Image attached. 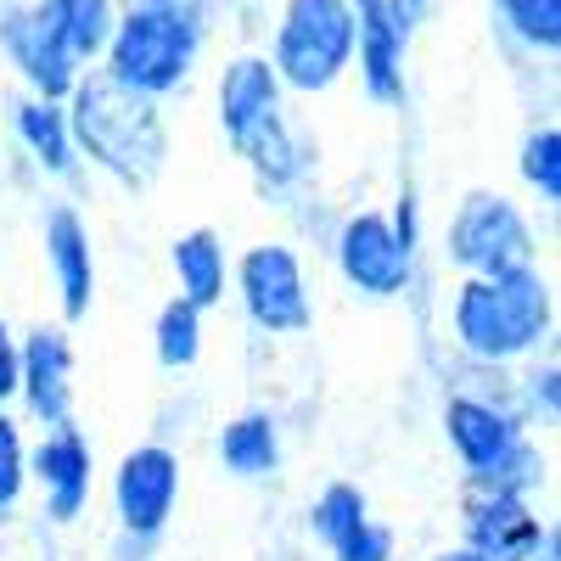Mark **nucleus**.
<instances>
[{
	"label": "nucleus",
	"instance_id": "1a4fd4ad",
	"mask_svg": "<svg viewBox=\"0 0 561 561\" xmlns=\"http://www.w3.org/2000/svg\"><path fill=\"white\" fill-rule=\"evenodd\" d=\"M354 7V68L370 107H404L410 96V39L421 12L404 0H348Z\"/></svg>",
	"mask_w": 561,
	"mask_h": 561
},
{
	"label": "nucleus",
	"instance_id": "bb28decb",
	"mask_svg": "<svg viewBox=\"0 0 561 561\" xmlns=\"http://www.w3.org/2000/svg\"><path fill=\"white\" fill-rule=\"evenodd\" d=\"M523 365L528 370L517 377V404L528 415V427H556L561 421V365H556V354L545 348V354H534Z\"/></svg>",
	"mask_w": 561,
	"mask_h": 561
},
{
	"label": "nucleus",
	"instance_id": "a878e982",
	"mask_svg": "<svg viewBox=\"0 0 561 561\" xmlns=\"http://www.w3.org/2000/svg\"><path fill=\"white\" fill-rule=\"evenodd\" d=\"M517 174H523V185L545 203V208H556L561 203V129L545 118V124H534L528 135H523V152H517Z\"/></svg>",
	"mask_w": 561,
	"mask_h": 561
},
{
	"label": "nucleus",
	"instance_id": "393cba45",
	"mask_svg": "<svg viewBox=\"0 0 561 561\" xmlns=\"http://www.w3.org/2000/svg\"><path fill=\"white\" fill-rule=\"evenodd\" d=\"M365 517H370V500H365L359 483H325V489L309 500V534H314V545H325V550H332L343 534H354Z\"/></svg>",
	"mask_w": 561,
	"mask_h": 561
},
{
	"label": "nucleus",
	"instance_id": "2eb2a0df",
	"mask_svg": "<svg viewBox=\"0 0 561 561\" xmlns=\"http://www.w3.org/2000/svg\"><path fill=\"white\" fill-rule=\"evenodd\" d=\"M545 517L539 505L523 494H500V489H460V545H472L489 561H528Z\"/></svg>",
	"mask_w": 561,
	"mask_h": 561
},
{
	"label": "nucleus",
	"instance_id": "c756f323",
	"mask_svg": "<svg viewBox=\"0 0 561 561\" xmlns=\"http://www.w3.org/2000/svg\"><path fill=\"white\" fill-rule=\"evenodd\" d=\"M388 225H393V237H399V248H404V253H415V248H421V197H415V185H404V192L393 197Z\"/></svg>",
	"mask_w": 561,
	"mask_h": 561
},
{
	"label": "nucleus",
	"instance_id": "7c9ffc66",
	"mask_svg": "<svg viewBox=\"0 0 561 561\" xmlns=\"http://www.w3.org/2000/svg\"><path fill=\"white\" fill-rule=\"evenodd\" d=\"M0 404H18V332L0 314Z\"/></svg>",
	"mask_w": 561,
	"mask_h": 561
},
{
	"label": "nucleus",
	"instance_id": "ddd939ff",
	"mask_svg": "<svg viewBox=\"0 0 561 561\" xmlns=\"http://www.w3.org/2000/svg\"><path fill=\"white\" fill-rule=\"evenodd\" d=\"M18 404L34 427L73 415V337L68 325H28L18 337Z\"/></svg>",
	"mask_w": 561,
	"mask_h": 561
},
{
	"label": "nucleus",
	"instance_id": "412c9836",
	"mask_svg": "<svg viewBox=\"0 0 561 561\" xmlns=\"http://www.w3.org/2000/svg\"><path fill=\"white\" fill-rule=\"evenodd\" d=\"M45 12H51V23L68 39V51L84 68L102 62L107 39H113V23H118V0H45Z\"/></svg>",
	"mask_w": 561,
	"mask_h": 561
},
{
	"label": "nucleus",
	"instance_id": "9d476101",
	"mask_svg": "<svg viewBox=\"0 0 561 561\" xmlns=\"http://www.w3.org/2000/svg\"><path fill=\"white\" fill-rule=\"evenodd\" d=\"M0 57L12 62L28 96L45 102H62L73 79L84 73V62L68 51L62 28L45 12V0H0Z\"/></svg>",
	"mask_w": 561,
	"mask_h": 561
},
{
	"label": "nucleus",
	"instance_id": "6ab92c4d",
	"mask_svg": "<svg viewBox=\"0 0 561 561\" xmlns=\"http://www.w3.org/2000/svg\"><path fill=\"white\" fill-rule=\"evenodd\" d=\"M169 270H174V293L185 304H197L203 314L230 298V253H225V237L208 225L180 230L169 242Z\"/></svg>",
	"mask_w": 561,
	"mask_h": 561
},
{
	"label": "nucleus",
	"instance_id": "4be33fe9",
	"mask_svg": "<svg viewBox=\"0 0 561 561\" xmlns=\"http://www.w3.org/2000/svg\"><path fill=\"white\" fill-rule=\"evenodd\" d=\"M489 12L505 28V39H517L528 57L556 62V51H561V0H489Z\"/></svg>",
	"mask_w": 561,
	"mask_h": 561
},
{
	"label": "nucleus",
	"instance_id": "20e7f679",
	"mask_svg": "<svg viewBox=\"0 0 561 561\" xmlns=\"http://www.w3.org/2000/svg\"><path fill=\"white\" fill-rule=\"evenodd\" d=\"M264 57L287 96L337 90L354 68V7L348 0H280Z\"/></svg>",
	"mask_w": 561,
	"mask_h": 561
},
{
	"label": "nucleus",
	"instance_id": "2f4dec72",
	"mask_svg": "<svg viewBox=\"0 0 561 561\" xmlns=\"http://www.w3.org/2000/svg\"><path fill=\"white\" fill-rule=\"evenodd\" d=\"M152 556H158V539H152V534H124V528H118L113 561H152Z\"/></svg>",
	"mask_w": 561,
	"mask_h": 561
},
{
	"label": "nucleus",
	"instance_id": "f03ea898",
	"mask_svg": "<svg viewBox=\"0 0 561 561\" xmlns=\"http://www.w3.org/2000/svg\"><path fill=\"white\" fill-rule=\"evenodd\" d=\"M556 337V287L539 264L460 275L449 293V343L478 365H523Z\"/></svg>",
	"mask_w": 561,
	"mask_h": 561
},
{
	"label": "nucleus",
	"instance_id": "6e6552de",
	"mask_svg": "<svg viewBox=\"0 0 561 561\" xmlns=\"http://www.w3.org/2000/svg\"><path fill=\"white\" fill-rule=\"evenodd\" d=\"M332 264L343 287L365 304H393L415 287V253L399 248L382 208H354L332 230Z\"/></svg>",
	"mask_w": 561,
	"mask_h": 561
},
{
	"label": "nucleus",
	"instance_id": "f3484780",
	"mask_svg": "<svg viewBox=\"0 0 561 561\" xmlns=\"http://www.w3.org/2000/svg\"><path fill=\"white\" fill-rule=\"evenodd\" d=\"M248 169H253V185L264 197H293L304 192V185L314 180V163H320V147L287 118V113H275L264 129L248 135V147L237 152Z\"/></svg>",
	"mask_w": 561,
	"mask_h": 561
},
{
	"label": "nucleus",
	"instance_id": "a211bd4d",
	"mask_svg": "<svg viewBox=\"0 0 561 561\" xmlns=\"http://www.w3.org/2000/svg\"><path fill=\"white\" fill-rule=\"evenodd\" d=\"M12 135L18 147L28 152V163L45 180H79V147H73V129H68V107L62 102H45V96H12Z\"/></svg>",
	"mask_w": 561,
	"mask_h": 561
},
{
	"label": "nucleus",
	"instance_id": "dca6fc26",
	"mask_svg": "<svg viewBox=\"0 0 561 561\" xmlns=\"http://www.w3.org/2000/svg\"><path fill=\"white\" fill-rule=\"evenodd\" d=\"M214 113H219V129H225L230 152H242L253 129H264L275 113H287V90H280V79H275L264 51H237L219 68Z\"/></svg>",
	"mask_w": 561,
	"mask_h": 561
},
{
	"label": "nucleus",
	"instance_id": "f257e3e1",
	"mask_svg": "<svg viewBox=\"0 0 561 561\" xmlns=\"http://www.w3.org/2000/svg\"><path fill=\"white\" fill-rule=\"evenodd\" d=\"M225 0H118V23L102 51V73L135 96L169 102L192 84Z\"/></svg>",
	"mask_w": 561,
	"mask_h": 561
},
{
	"label": "nucleus",
	"instance_id": "5701e85b",
	"mask_svg": "<svg viewBox=\"0 0 561 561\" xmlns=\"http://www.w3.org/2000/svg\"><path fill=\"white\" fill-rule=\"evenodd\" d=\"M203 309L197 304H185L180 293L158 309V320H152V354H158V365L163 370H192L197 359H203Z\"/></svg>",
	"mask_w": 561,
	"mask_h": 561
},
{
	"label": "nucleus",
	"instance_id": "b1692460",
	"mask_svg": "<svg viewBox=\"0 0 561 561\" xmlns=\"http://www.w3.org/2000/svg\"><path fill=\"white\" fill-rule=\"evenodd\" d=\"M472 489H500V494H523V500H539L550 489V455L539 449L534 433H523L517 444H511L483 478H466Z\"/></svg>",
	"mask_w": 561,
	"mask_h": 561
},
{
	"label": "nucleus",
	"instance_id": "aec40b11",
	"mask_svg": "<svg viewBox=\"0 0 561 561\" xmlns=\"http://www.w3.org/2000/svg\"><path fill=\"white\" fill-rule=\"evenodd\" d=\"M214 455L230 478H242V483H264L280 472V421L270 410H242V415H230L225 427L214 433Z\"/></svg>",
	"mask_w": 561,
	"mask_h": 561
},
{
	"label": "nucleus",
	"instance_id": "9b49d317",
	"mask_svg": "<svg viewBox=\"0 0 561 561\" xmlns=\"http://www.w3.org/2000/svg\"><path fill=\"white\" fill-rule=\"evenodd\" d=\"M113 517L124 534H152L163 539L169 523H174V511H180V455L169 444H135L118 455L113 466Z\"/></svg>",
	"mask_w": 561,
	"mask_h": 561
},
{
	"label": "nucleus",
	"instance_id": "7ed1b4c3",
	"mask_svg": "<svg viewBox=\"0 0 561 561\" xmlns=\"http://www.w3.org/2000/svg\"><path fill=\"white\" fill-rule=\"evenodd\" d=\"M62 107H68V129L84 169H102L124 192H152L158 174L169 169L163 102L135 96L102 68H84L62 96Z\"/></svg>",
	"mask_w": 561,
	"mask_h": 561
},
{
	"label": "nucleus",
	"instance_id": "473e14b6",
	"mask_svg": "<svg viewBox=\"0 0 561 561\" xmlns=\"http://www.w3.org/2000/svg\"><path fill=\"white\" fill-rule=\"evenodd\" d=\"M528 561H561V528H556L550 517H545V528H539V539H534Z\"/></svg>",
	"mask_w": 561,
	"mask_h": 561
},
{
	"label": "nucleus",
	"instance_id": "0eeeda50",
	"mask_svg": "<svg viewBox=\"0 0 561 561\" xmlns=\"http://www.w3.org/2000/svg\"><path fill=\"white\" fill-rule=\"evenodd\" d=\"M444 444L460 460V478H483L489 466L528 433V415L517 404V382L505 377V388H478V382H455L444 399Z\"/></svg>",
	"mask_w": 561,
	"mask_h": 561
},
{
	"label": "nucleus",
	"instance_id": "cd10ccee",
	"mask_svg": "<svg viewBox=\"0 0 561 561\" xmlns=\"http://www.w3.org/2000/svg\"><path fill=\"white\" fill-rule=\"evenodd\" d=\"M28 500V433L12 415V404H0V517Z\"/></svg>",
	"mask_w": 561,
	"mask_h": 561
},
{
	"label": "nucleus",
	"instance_id": "f8f14e48",
	"mask_svg": "<svg viewBox=\"0 0 561 561\" xmlns=\"http://www.w3.org/2000/svg\"><path fill=\"white\" fill-rule=\"evenodd\" d=\"M28 489H39L45 517L57 528L79 523L90 511V494H96V449H90L84 427H73V415L45 427L28 444Z\"/></svg>",
	"mask_w": 561,
	"mask_h": 561
},
{
	"label": "nucleus",
	"instance_id": "423d86ee",
	"mask_svg": "<svg viewBox=\"0 0 561 561\" xmlns=\"http://www.w3.org/2000/svg\"><path fill=\"white\" fill-rule=\"evenodd\" d=\"M230 298L264 337H304L314 325L309 270L293 242H253L230 259Z\"/></svg>",
	"mask_w": 561,
	"mask_h": 561
},
{
	"label": "nucleus",
	"instance_id": "c85d7f7f",
	"mask_svg": "<svg viewBox=\"0 0 561 561\" xmlns=\"http://www.w3.org/2000/svg\"><path fill=\"white\" fill-rule=\"evenodd\" d=\"M393 556H399V539H393V528L377 523V517H365L354 534H343V539L332 545V561H393Z\"/></svg>",
	"mask_w": 561,
	"mask_h": 561
},
{
	"label": "nucleus",
	"instance_id": "72a5a7b5",
	"mask_svg": "<svg viewBox=\"0 0 561 561\" xmlns=\"http://www.w3.org/2000/svg\"><path fill=\"white\" fill-rule=\"evenodd\" d=\"M427 561H489V556H478L472 545H449V550H433Z\"/></svg>",
	"mask_w": 561,
	"mask_h": 561
},
{
	"label": "nucleus",
	"instance_id": "f704fd0d",
	"mask_svg": "<svg viewBox=\"0 0 561 561\" xmlns=\"http://www.w3.org/2000/svg\"><path fill=\"white\" fill-rule=\"evenodd\" d=\"M404 7H415V12H427V7H433V0H404Z\"/></svg>",
	"mask_w": 561,
	"mask_h": 561
},
{
	"label": "nucleus",
	"instance_id": "4468645a",
	"mask_svg": "<svg viewBox=\"0 0 561 561\" xmlns=\"http://www.w3.org/2000/svg\"><path fill=\"white\" fill-rule=\"evenodd\" d=\"M39 248H45V270L57 287V309L62 325H79L96 309V248H90V225L73 203H51L39 219Z\"/></svg>",
	"mask_w": 561,
	"mask_h": 561
},
{
	"label": "nucleus",
	"instance_id": "39448f33",
	"mask_svg": "<svg viewBox=\"0 0 561 561\" xmlns=\"http://www.w3.org/2000/svg\"><path fill=\"white\" fill-rule=\"evenodd\" d=\"M444 259L460 275H494V270L539 264V230L511 192L478 185V192H466L455 203V214L444 225Z\"/></svg>",
	"mask_w": 561,
	"mask_h": 561
}]
</instances>
